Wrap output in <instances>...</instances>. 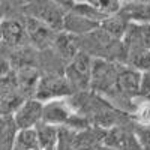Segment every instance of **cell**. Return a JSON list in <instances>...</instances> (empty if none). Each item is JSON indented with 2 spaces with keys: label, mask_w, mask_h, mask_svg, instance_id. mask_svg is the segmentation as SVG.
<instances>
[{
  "label": "cell",
  "mask_w": 150,
  "mask_h": 150,
  "mask_svg": "<svg viewBox=\"0 0 150 150\" xmlns=\"http://www.w3.org/2000/svg\"><path fill=\"white\" fill-rule=\"evenodd\" d=\"M120 66V63H114L110 60L93 59L90 71V92L105 99L114 87Z\"/></svg>",
  "instance_id": "1"
},
{
  "label": "cell",
  "mask_w": 150,
  "mask_h": 150,
  "mask_svg": "<svg viewBox=\"0 0 150 150\" xmlns=\"http://www.w3.org/2000/svg\"><path fill=\"white\" fill-rule=\"evenodd\" d=\"M92 62H93V59L89 54L84 53V51H80L65 66L63 77L66 78L68 84L71 86L74 95L90 90Z\"/></svg>",
  "instance_id": "2"
},
{
  "label": "cell",
  "mask_w": 150,
  "mask_h": 150,
  "mask_svg": "<svg viewBox=\"0 0 150 150\" xmlns=\"http://www.w3.org/2000/svg\"><path fill=\"white\" fill-rule=\"evenodd\" d=\"M72 95L74 92L63 75H60L57 72H50L39 77L33 98L36 101L45 104L50 101H56V99L69 98Z\"/></svg>",
  "instance_id": "3"
},
{
  "label": "cell",
  "mask_w": 150,
  "mask_h": 150,
  "mask_svg": "<svg viewBox=\"0 0 150 150\" xmlns=\"http://www.w3.org/2000/svg\"><path fill=\"white\" fill-rule=\"evenodd\" d=\"M26 17L35 18L38 21L44 23L45 26H48L51 30L56 33H60L63 30V21L66 11L63 6H60L57 2H33L29 3L26 8Z\"/></svg>",
  "instance_id": "4"
},
{
  "label": "cell",
  "mask_w": 150,
  "mask_h": 150,
  "mask_svg": "<svg viewBox=\"0 0 150 150\" xmlns=\"http://www.w3.org/2000/svg\"><path fill=\"white\" fill-rule=\"evenodd\" d=\"M42 102L35 98L23 101L12 112V119L18 131H32L42 122Z\"/></svg>",
  "instance_id": "5"
},
{
  "label": "cell",
  "mask_w": 150,
  "mask_h": 150,
  "mask_svg": "<svg viewBox=\"0 0 150 150\" xmlns=\"http://www.w3.org/2000/svg\"><path fill=\"white\" fill-rule=\"evenodd\" d=\"M0 42L8 50H17L29 44L26 27L21 20L3 18L0 20Z\"/></svg>",
  "instance_id": "6"
},
{
  "label": "cell",
  "mask_w": 150,
  "mask_h": 150,
  "mask_svg": "<svg viewBox=\"0 0 150 150\" xmlns=\"http://www.w3.org/2000/svg\"><path fill=\"white\" fill-rule=\"evenodd\" d=\"M102 146L114 150H140L138 141L134 134V126L131 125H122L105 131Z\"/></svg>",
  "instance_id": "7"
},
{
  "label": "cell",
  "mask_w": 150,
  "mask_h": 150,
  "mask_svg": "<svg viewBox=\"0 0 150 150\" xmlns=\"http://www.w3.org/2000/svg\"><path fill=\"white\" fill-rule=\"evenodd\" d=\"M24 27H26V35H27V41L38 50H48L51 48L54 44V39L57 33L51 30L48 26H45L44 23L38 21L35 18L26 17L23 20Z\"/></svg>",
  "instance_id": "8"
},
{
  "label": "cell",
  "mask_w": 150,
  "mask_h": 150,
  "mask_svg": "<svg viewBox=\"0 0 150 150\" xmlns=\"http://www.w3.org/2000/svg\"><path fill=\"white\" fill-rule=\"evenodd\" d=\"M53 50L54 54L63 62L65 66L69 63V62L80 53V45H78V38L77 36H72L68 33H57L56 39L53 47L50 48Z\"/></svg>",
  "instance_id": "9"
},
{
  "label": "cell",
  "mask_w": 150,
  "mask_h": 150,
  "mask_svg": "<svg viewBox=\"0 0 150 150\" xmlns=\"http://www.w3.org/2000/svg\"><path fill=\"white\" fill-rule=\"evenodd\" d=\"M99 26H101L99 23L90 21L80 15H75L72 12H66L65 21H63V32L68 35H72V36L81 38V36H86V35L98 30Z\"/></svg>",
  "instance_id": "10"
},
{
  "label": "cell",
  "mask_w": 150,
  "mask_h": 150,
  "mask_svg": "<svg viewBox=\"0 0 150 150\" xmlns=\"http://www.w3.org/2000/svg\"><path fill=\"white\" fill-rule=\"evenodd\" d=\"M119 15L131 24H150V3L149 2L122 3Z\"/></svg>",
  "instance_id": "11"
},
{
  "label": "cell",
  "mask_w": 150,
  "mask_h": 150,
  "mask_svg": "<svg viewBox=\"0 0 150 150\" xmlns=\"http://www.w3.org/2000/svg\"><path fill=\"white\" fill-rule=\"evenodd\" d=\"M18 132L12 116H0V150H14Z\"/></svg>",
  "instance_id": "12"
},
{
  "label": "cell",
  "mask_w": 150,
  "mask_h": 150,
  "mask_svg": "<svg viewBox=\"0 0 150 150\" xmlns=\"http://www.w3.org/2000/svg\"><path fill=\"white\" fill-rule=\"evenodd\" d=\"M35 134L39 150H56L59 141V128L50 126V125L41 122L35 128Z\"/></svg>",
  "instance_id": "13"
},
{
  "label": "cell",
  "mask_w": 150,
  "mask_h": 150,
  "mask_svg": "<svg viewBox=\"0 0 150 150\" xmlns=\"http://www.w3.org/2000/svg\"><path fill=\"white\" fill-rule=\"evenodd\" d=\"M128 26H129V23L125 20V18H122L119 14H116V15H112V17L104 20L99 27H101L108 36H111L112 39L122 41L125 33H126Z\"/></svg>",
  "instance_id": "14"
},
{
  "label": "cell",
  "mask_w": 150,
  "mask_h": 150,
  "mask_svg": "<svg viewBox=\"0 0 150 150\" xmlns=\"http://www.w3.org/2000/svg\"><path fill=\"white\" fill-rule=\"evenodd\" d=\"M134 134L137 137L140 150H150V125L134 123Z\"/></svg>",
  "instance_id": "15"
},
{
  "label": "cell",
  "mask_w": 150,
  "mask_h": 150,
  "mask_svg": "<svg viewBox=\"0 0 150 150\" xmlns=\"http://www.w3.org/2000/svg\"><path fill=\"white\" fill-rule=\"evenodd\" d=\"M12 71L11 62H9V50L0 42V78Z\"/></svg>",
  "instance_id": "16"
},
{
  "label": "cell",
  "mask_w": 150,
  "mask_h": 150,
  "mask_svg": "<svg viewBox=\"0 0 150 150\" xmlns=\"http://www.w3.org/2000/svg\"><path fill=\"white\" fill-rule=\"evenodd\" d=\"M140 96L150 98V71L141 72V78H140Z\"/></svg>",
  "instance_id": "17"
}]
</instances>
